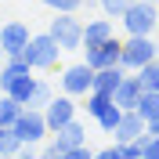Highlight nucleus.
<instances>
[{
    "mask_svg": "<svg viewBox=\"0 0 159 159\" xmlns=\"http://www.w3.org/2000/svg\"><path fill=\"white\" fill-rule=\"evenodd\" d=\"M54 98V87H51L47 80H40L36 76V90H33V101H29V109H43L47 101Z\"/></svg>",
    "mask_w": 159,
    "mask_h": 159,
    "instance_id": "obj_21",
    "label": "nucleus"
},
{
    "mask_svg": "<svg viewBox=\"0 0 159 159\" xmlns=\"http://www.w3.org/2000/svg\"><path fill=\"white\" fill-rule=\"evenodd\" d=\"M25 72H33L29 61L22 58V54H7V58L0 61V90H7V83H15V80L25 76Z\"/></svg>",
    "mask_w": 159,
    "mask_h": 159,
    "instance_id": "obj_13",
    "label": "nucleus"
},
{
    "mask_svg": "<svg viewBox=\"0 0 159 159\" xmlns=\"http://www.w3.org/2000/svg\"><path fill=\"white\" fill-rule=\"evenodd\" d=\"M127 76L123 65H105V69H94V87L90 90H101V94H112L119 87V80Z\"/></svg>",
    "mask_w": 159,
    "mask_h": 159,
    "instance_id": "obj_14",
    "label": "nucleus"
},
{
    "mask_svg": "<svg viewBox=\"0 0 159 159\" xmlns=\"http://www.w3.org/2000/svg\"><path fill=\"white\" fill-rule=\"evenodd\" d=\"M119 22H123L127 36H152L159 29V4L156 0H134L119 15Z\"/></svg>",
    "mask_w": 159,
    "mask_h": 159,
    "instance_id": "obj_1",
    "label": "nucleus"
},
{
    "mask_svg": "<svg viewBox=\"0 0 159 159\" xmlns=\"http://www.w3.org/2000/svg\"><path fill=\"white\" fill-rule=\"evenodd\" d=\"M51 138L58 141L61 148H72V145H83V141H87V127H83L80 119H69L65 127H58V130H51Z\"/></svg>",
    "mask_w": 159,
    "mask_h": 159,
    "instance_id": "obj_12",
    "label": "nucleus"
},
{
    "mask_svg": "<svg viewBox=\"0 0 159 159\" xmlns=\"http://www.w3.org/2000/svg\"><path fill=\"white\" fill-rule=\"evenodd\" d=\"M43 119H47V130L65 127L69 119H76V98H69V94H54V98L43 105Z\"/></svg>",
    "mask_w": 159,
    "mask_h": 159,
    "instance_id": "obj_8",
    "label": "nucleus"
},
{
    "mask_svg": "<svg viewBox=\"0 0 159 159\" xmlns=\"http://www.w3.org/2000/svg\"><path fill=\"white\" fill-rule=\"evenodd\" d=\"M119 116H123V109H119L116 101H112L109 109H105V112H101V116H98V127L105 130V134H112V130H116V123H119Z\"/></svg>",
    "mask_w": 159,
    "mask_h": 159,
    "instance_id": "obj_22",
    "label": "nucleus"
},
{
    "mask_svg": "<svg viewBox=\"0 0 159 159\" xmlns=\"http://www.w3.org/2000/svg\"><path fill=\"white\" fill-rule=\"evenodd\" d=\"M33 90H36V76H33V72H25V76H18L15 83H7V90H0V94H11L18 105H25V109H29Z\"/></svg>",
    "mask_w": 159,
    "mask_h": 159,
    "instance_id": "obj_15",
    "label": "nucleus"
},
{
    "mask_svg": "<svg viewBox=\"0 0 159 159\" xmlns=\"http://www.w3.org/2000/svg\"><path fill=\"white\" fill-rule=\"evenodd\" d=\"M18 152H22V141H18V134L7 127L0 134V156H18Z\"/></svg>",
    "mask_w": 159,
    "mask_h": 159,
    "instance_id": "obj_23",
    "label": "nucleus"
},
{
    "mask_svg": "<svg viewBox=\"0 0 159 159\" xmlns=\"http://www.w3.org/2000/svg\"><path fill=\"white\" fill-rule=\"evenodd\" d=\"M138 112H141V119H145V123L159 116V90H145V94H141V101H138Z\"/></svg>",
    "mask_w": 159,
    "mask_h": 159,
    "instance_id": "obj_20",
    "label": "nucleus"
},
{
    "mask_svg": "<svg viewBox=\"0 0 159 159\" xmlns=\"http://www.w3.org/2000/svg\"><path fill=\"white\" fill-rule=\"evenodd\" d=\"M109 105H112V94H101V90H87V94H83V109H87L90 119H98Z\"/></svg>",
    "mask_w": 159,
    "mask_h": 159,
    "instance_id": "obj_17",
    "label": "nucleus"
},
{
    "mask_svg": "<svg viewBox=\"0 0 159 159\" xmlns=\"http://www.w3.org/2000/svg\"><path fill=\"white\" fill-rule=\"evenodd\" d=\"M98 159H119V145H105L101 152H94Z\"/></svg>",
    "mask_w": 159,
    "mask_h": 159,
    "instance_id": "obj_28",
    "label": "nucleus"
},
{
    "mask_svg": "<svg viewBox=\"0 0 159 159\" xmlns=\"http://www.w3.org/2000/svg\"><path fill=\"white\" fill-rule=\"evenodd\" d=\"M47 33L58 40L61 51H80L83 47V18H76L72 11H54Z\"/></svg>",
    "mask_w": 159,
    "mask_h": 159,
    "instance_id": "obj_3",
    "label": "nucleus"
},
{
    "mask_svg": "<svg viewBox=\"0 0 159 159\" xmlns=\"http://www.w3.org/2000/svg\"><path fill=\"white\" fill-rule=\"evenodd\" d=\"M65 54V51L58 47V40L51 36V33H36V36H29V43H25V51H22V58L29 61V69H40V72H51L58 69V58Z\"/></svg>",
    "mask_w": 159,
    "mask_h": 159,
    "instance_id": "obj_2",
    "label": "nucleus"
},
{
    "mask_svg": "<svg viewBox=\"0 0 159 159\" xmlns=\"http://www.w3.org/2000/svg\"><path fill=\"white\" fill-rule=\"evenodd\" d=\"M4 58H7V54H4V47H0V61H4Z\"/></svg>",
    "mask_w": 159,
    "mask_h": 159,
    "instance_id": "obj_30",
    "label": "nucleus"
},
{
    "mask_svg": "<svg viewBox=\"0 0 159 159\" xmlns=\"http://www.w3.org/2000/svg\"><path fill=\"white\" fill-rule=\"evenodd\" d=\"M145 130H148V134H159V116L148 119V123H145Z\"/></svg>",
    "mask_w": 159,
    "mask_h": 159,
    "instance_id": "obj_29",
    "label": "nucleus"
},
{
    "mask_svg": "<svg viewBox=\"0 0 159 159\" xmlns=\"http://www.w3.org/2000/svg\"><path fill=\"white\" fill-rule=\"evenodd\" d=\"M138 80H141V87H145V90H159V58L145 61V65L138 69Z\"/></svg>",
    "mask_w": 159,
    "mask_h": 159,
    "instance_id": "obj_19",
    "label": "nucleus"
},
{
    "mask_svg": "<svg viewBox=\"0 0 159 159\" xmlns=\"http://www.w3.org/2000/svg\"><path fill=\"white\" fill-rule=\"evenodd\" d=\"M80 51H83V61H87L90 69H105V65H119L123 40H116V33H112L109 40H101V43H90V47H80Z\"/></svg>",
    "mask_w": 159,
    "mask_h": 159,
    "instance_id": "obj_7",
    "label": "nucleus"
},
{
    "mask_svg": "<svg viewBox=\"0 0 159 159\" xmlns=\"http://www.w3.org/2000/svg\"><path fill=\"white\" fill-rule=\"evenodd\" d=\"M40 4H43V7H51V11H72V15L83 7V0H40Z\"/></svg>",
    "mask_w": 159,
    "mask_h": 159,
    "instance_id": "obj_25",
    "label": "nucleus"
},
{
    "mask_svg": "<svg viewBox=\"0 0 159 159\" xmlns=\"http://www.w3.org/2000/svg\"><path fill=\"white\" fill-rule=\"evenodd\" d=\"M22 109H25V105H18L11 94H0V127H11V123L22 116Z\"/></svg>",
    "mask_w": 159,
    "mask_h": 159,
    "instance_id": "obj_18",
    "label": "nucleus"
},
{
    "mask_svg": "<svg viewBox=\"0 0 159 159\" xmlns=\"http://www.w3.org/2000/svg\"><path fill=\"white\" fill-rule=\"evenodd\" d=\"M112 36V18L105 15V18H90L83 22V47H90V43H101V40Z\"/></svg>",
    "mask_w": 159,
    "mask_h": 159,
    "instance_id": "obj_16",
    "label": "nucleus"
},
{
    "mask_svg": "<svg viewBox=\"0 0 159 159\" xmlns=\"http://www.w3.org/2000/svg\"><path fill=\"white\" fill-rule=\"evenodd\" d=\"M58 87L61 94H69V98H83L90 87H94V69H90L87 61H72L65 69L58 72Z\"/></svg>",
    "mask_w": 159,
    "mask_h": 159,
    "instance_id": "obj_5",
    "label": "nucleus"
},
{
    "mask_svg": "<svg viewBox=\"0 0 159 159\" xmlns=\"http://www.w3.org/2000/svg\"><path fill=\"white\" fill-rule=\"evenodd\" d=\"M4 130H7V127H0V134H4Z\"/></svg>",
    "mask_w": 159,
    "mask_h": 159,
    "instance_id": "obj_31",
    "label": "nucleus"
},
{
    "mask_svg": "<svg viewBox=\"0 0 159 159\" xmlns=\"http://www.w3.org/2000/svg\"><path fill=\"white\" fill-rule=\"evenodd\" d=\"M130 4H134V0H98V7L105 11L109 18H119V15H123V11L130 7Z\"/></svg>",
    "mask_w": 159,
    "mask_h": 159,
    "instance_id": "obj_24",
    "label": "nucleus"
},
{
    "mask_svg": "<svg viewBox=\"0 0 159 159\" xmlns=\"http://www.w3.org/2000/svg\"><path fill=\"white\" fill-rule=\"evenodd\" d=\"M29 25L25 22H4L0 25V47H4V54H22L25 51V43H29Z\"/></svg>",
    "mask_w": 159,
    "mask_h": 159,
    "instance_id": "obj_9",
    "label": "nucleus"
},
{
    "mask_svg": "<svg viewBox=\"0 0 159 159\" xmlns=\"http://www.w3.org/2000/svg\"><path fill=\"white\" fill-rule=\"evenodd\" d=\"M145 134H148V130H145L141 112H138V109H123L116 130H112V138H116V141H138V138H145Z\"/></svg>",
    "mask_w": 159,
    "mask_h": 159,
    "instance_id": "obj_11",
    "label": "nucleus"
},
{
    "mask_svg": "<svg viewBox=\"0 0 159 159\" xmlns=\"http://www.w3.org/2000/svg\"><path fill=\"white\" fill-rule=\"evenodd\" d=\"M11 130L18 134L22 145H36V141H43L51 134V130H47V119H43V109H22V116L11 123Z\"/></svg>",
    "mask_w": 159,
    "mask_h": 159,
    "instance_id": "obj_6",
    "label": "nucleus"
},
{
    "mask_svg": "<svg viewBox=\"0 0 159 159\" xmlns=\"http://www.w3.org/2000/svg\"><path fill=\"white\" fill-rule=\"evenodd\" d=\"M141 94H145V87H141V80H138V72H127V76L119 80V87L112 90V101H116L119 109H138V101H141Z\"/></svg>",
    "mask_w": 159,
    "mask_h": 159,
    "instance_id": "obj_10",
    "label": "nucleus"
},
{
    "mask_svg": "<svg viewBox=\"0 0 159 159\" xmlns=\"http://www.w3.org/2000/svg\"><path fill=\"white\" fill-rule=\"evenodd\" d=\"M159 58V43L152 36H127L123 40V51H119V65L127 72H138L145 61Z\"/></svg>",
    "mask_w": 159,
    "mask_h": 159,
    "instance_id": "obj_4",
    "label": "nucleus"
},
{
    "mask_svg": "<svg viewBox=\"0 0 159 159\" xmlns=\"http://www.w3.org/2000/svg\"><path fill=\"white\" fill-rule=\"evenodd\" d=\"M40 156H43V159H65V148H61L58 141L51 138L47 145H43V148H40Z\"/></svg>",
    "mask_w": 159,
    "mask_h": 159,
    "instance_id": "obj_26",
    "label": "nucleus"
},
{
    "mask_svg": "<svg viewBox=\"0 0 159 159\" xmlns=\"http://www.w3.org/2000/svg\"><path fill=\"white\" fill-rule=\"evenodd\" d=\"M145 159H159V134L145 138Z\"/></svg>",
    "mask_w": 159,
    "mask_h": 159,
    "instance_id": "obj_27",
    "label": "nucleus"
}]
</instances>
